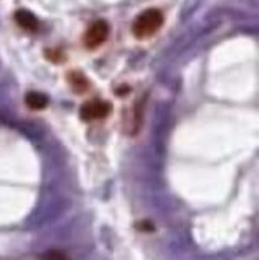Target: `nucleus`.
Here are the masks:
<instances>
[{"instance_id": "1", "label": "nucleus", "mask_w": 259, "mask_h": 260, "mask_svg": "<svg viewBox=\"0 0 259 260\" xmlns=\"http://www.w3.org/2000/svg\"><path fill=\"white\" fill-rule=\"evenodd\" d=\"M163 24V15L160 10L149 8L134 19L133 22V34L138 39H148L152 37Z\"/></svg>"}, {"instance_id": "2", "label": "nucleus", "mask_w": 259, "mask_h": 260, "mask_svg": "<svg viewBox=\"0 0 259 260\" xmlns=\"http://www.w3.org/2000/svg\"><path fill=\"white\" fill-rule=\"evenodd\" d=\"M109 30H110V27L106 21H103V19L95 21L93 24L88 27V30L85 34V39H83L87 48L93 50V48H98L99 45H103L109 37Z\"/></svg>"}, {"instance_id": "3", "label": "nucleus", "mask_w": 259, "mask_h": 260, "mask_svg": "<svg viewBox=\"0 0 259 260\" xmlns=\"http://www.w3.org/2000/svg\"><path fill=\"white\" fill-rule=\"evenodd\" d=\"M110 104L106 101H88L87 104L82 106L80 109V118L87 121H93V120H103L110 114Z\"/></svg>"}, {"instance_id": "4", "label": "nucleus", "mask_w": 259, "mask_h": 260, "mask_svg": "<svg viewBox=\"0 0 259 260\" xmlns=\"http://www.w3.org/2000/svg\"><path fill=\"white\" fill-rule=\"evenodd\" d=\"M15 19L18 24L22 27V29H26V30H36L37 26H39V22H37V18L34 16L31 11L27 10H19L15 13Z\"/></svg>"}, {"instance_id": "5", "label": "nucleus", "mask_w": 259, "mask_h": 260, "mask_svg": "<svg viewBox=\"0 0 259 260\" xmlns=\"http://www.w3.org/2000/svg\"><path fill=\"white\" fill-rule=\"evenodd\" d=\"M26 106L32 110H42L48 106V98L42 93H37V91L27 93L26 94Z\"/></svg>"}, {"instance_id": "6", "label": "nucleus", "mask_w": 259, "mask_h": 260, "mask_svg": "<svg viewBox=\"0 0 259 260\" xmlns=\"http://www.w3.org/2000/svg\"><path fill=\"white\" fill-rule=\"evenodd\" d=\"M69 80H71V85H72V88L75 89V91H85V89L88 88L87 78L82 74H78V72H72L69 75Z\"/></svg>"}, {"instance_id": "7", "label": "nucleus", "mask_w": 259, "mask_h": 260, "mask_svg": "<svg viewBox=\"0 0 259 260\" xmlns=\"http://www.w3.org/2000/svg\"><path fill=\"white\" fill-rule=\"evenodd\" d=\"M43 260H66L64 254L58 252V251H50L48 254H45Z\"/></svg>"}]
</instances>
